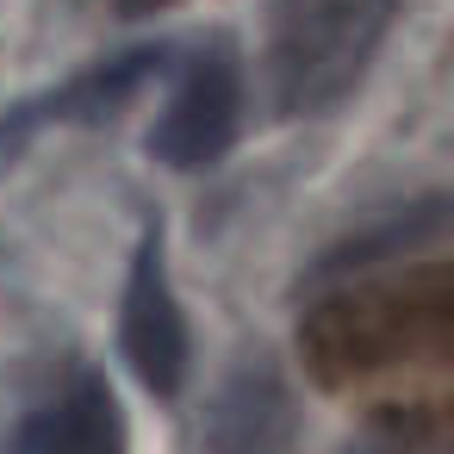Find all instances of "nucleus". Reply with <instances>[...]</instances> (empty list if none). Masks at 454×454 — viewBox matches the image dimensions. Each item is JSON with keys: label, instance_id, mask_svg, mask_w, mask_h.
<instances>
[{"label": "nucleus", "instance_id": "0eeeda50", "mask_svg": "<svg viewBox=\"0 0 454 454\" xmlns=\"http://www.w3.org/2000/svg\"><path fill=\"white\" fill-rule=\"evenodd\" d=\"M348 454H442V448H417V442H392V435H373V442H355Z\"/></svg>", "mask_w": 454, "mask_h": 454}, {"label": "nucleus", "instance_id": "6e6552de", "mask_svg": "<svg viewBox=\"0 0 454 454\" xmlns=\"http://www.w3.org/2000/svg\"><path fill=\"white\" fill-rule=\"evenodd\" d=\"M119 7H131V13H150V7H168V0H119Z\"/></svg>", "mask_w": 454, "mask_h": 454}, {"label": "nucleus", "instance_id": "f03ea898", "mask_svg": "<svg viewBox=\"0 0 454 454\" xmlns=\"http://www.w3.org/2000/svg\"><path fill=\"white\" fill-rule=\"evenodd\" d=\"M398 0H262V88L280 119L342 106L392 32Z\"/></svg>", "mask_w": 454, "mask_h": 454}, {"label": "nucleus", "instance_id": "39448f33", "mask_svg": "<svg viewBox=\"0 0 454 454\" xmlns=\"http://www.w3.org/2000/svg\"><path fill=\"white\" fill-rule=\"evenodd\" d=\"M20 454H125V417L94 367L63 373L20 423Z\"/></svg>", "mask_w": 454, "mask_h": 454}, {"label": "nucleus", "instance_id": "7ed1b4c3", "mask_svg": "<svg viewBox=\"0 0 454 454\" xmlns=\"http://www.w3.org/2000/svg\"><path fill=\"white\" fill-rule=\"evenodd\" d=\"M237 125H243V69H237V51L212 38L187 51V63L175 69V94L150 131V150L168 168H212L231 150Z\"/></svg>", "mask_w": 454, "mask_h": 454}, {"label": "nucleus", "instance_id": "423d86ee", "mask_svg": "<svg viewBox=\"0 0 454 454\" xmlns=\"http://www.w3.org/2000/svg\"><path fill=\"white\" fill-rule=\"evenodd\" d=\"M206 442L212 454H286L293 448V398L268 361H249L218 386L206 411Z\"/></svg>", "mask_w": 454, "mask_h": 454}, {"label": "nucleus", "instance_id": "20e7f679", "mask_svg": "<svg viewBox=\"0 0 454 454\" xmlns=\"http://www.w3.org/2000/svg\"><path fill=\"white\" fill-rule=\"evenodd\" d=\"M119 342H125L131 373L156 398L181 392V380H187V317H181V299H175L168 268H162V231H144V249L131 262L125 311H119Z\"/></svg>", "mask_w": 454, "mask_h": 454}, {"label": "nucleus", "instance_id": "f257e3e1", "mask_svg": "<svg viewBox=\"0 0 454 454\" xmlns=\"http://www.w3.org/2000/svg\"><path fill=\"white\" fill-rule=\"evenodd\" d=\"M299 361L373 435L454 454V262L324 293L299 317Z\"/></svg>", "mask_w": 454, "mask_h": 454}]
</instances>
